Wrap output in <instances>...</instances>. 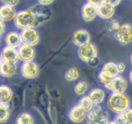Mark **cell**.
I'll return each instance as SVG.
<instances>
[{"instance_id": "1", "label": "cell", "mask_w": 132, "mask_h": 124, "mask_svg": "<svg viewBox=\"0 0 132 124\" xmlns=\"http://www.w3.org/2000/svg\"><path fill=\"white\" fill-rule=\"evenodd\" d=\"M106 105L108 109L115 114L124 113L131 107V100L125 93H112Z\"/></svg>"}, {"instance_id": "2", "label": "cell", "mask_w": 132, "mask_h": 124, "mask_svg": "<svg viewBox=\"0 0 132 124\" xmlns=\"http://www.w3.org/2000/svg\"><path fill=\"white\" fill-rule=\"evenodd\" d=\"M36 23L35 15L30 8L17 12L14 19L15 26L21 30L30 27L36 28Z\"/></svg>"}, {"instance_id": "3", "label": "cell", "mask_w": 132, "mask_h": 124, "mask_svg": "<svg viewBox=\"0 0 132 124\" xmlns=\"http://www.w3.org/2000/svg\"><path fill=\"white\" fill-rule=\"evenodd\" d=\"M86 122L88 123H109V117L106 109L100 105H94L91 110L87 112Z\"/></svg>"}, {"instance_id": "4", "label": "cell", "mask_w": 132, "mask_h": 124, "mask_svg": "<svg viewBox=\"0 0 132 124\" xmlns=\"http://www.w3.org/2000/svg\"><path fill=\"white\" fill-rule=\"evenodd\" d=\"M120 75L117 63L113 62H108L104 64L98 74L99 81L104 86L106 85L111 80Z\"/></svg>"}, {"instance_id": "5", "label": "cell", "mask_w": 132, "mask_h": 124, "mask_svg": "<svg viewBox=\"0 0 132 124\" xmlns=\"http://www.w3.org/2000/svg\"><path fill=\"white\" fill-rule=\"evenodd\" d=\"M30 8L32 10L36 17V27L40 26L51 19L52 12L48 6L37 4L31 6Z\"/></svg>"}, {"instance_id": "6", "label": "cell", "mask_w": 132, "mask_h": 124, "mask_svg": "<svg viewBox=\"0 0 132 124\" xmlns=\"http://www.w3.org/2000/svg\"><path fill=\"white\" fill-rule=\"evenodd\" d=\"M77 55L82 61L90 64L97 59L98 50L96 46L90 42L79 47Z\"/></svg>"}, {"instance_id": "7", "label": "cell", "mask_w": 132, "mask_h": 124, "mask_svg": "<svg viewBox=\"0 0 132 124\" xmlns=\"http://www.w3.org/2000/svg\"><path fill=\"white\" fill-rule=\"evenodd\" d=\"M115 39L122 46L132 42V25L130 23L121 24L119 29L113 33Z\"/></svg>"}, {"instance_id": "8", "label": "cell", "mask_w": 132, "mask_h": 124, "mask_svg": "<svg viewBox=\"0 0 132 124\" xmlns=\"http://www.w3.org/2000/svg\"><path fill=\"white\" fill-rule=\"evenodd\" d=\"M39 72V66L34 60L24 62L21 66V74L26 79H34L37 78Z\"/></svg>"}, {"instance_id": "9", "label": "cell", "mask_w": 132, "mask_h": 124, "mask_svg": "<svg viewBox=\"0 0 132 124\" xmlns=\"http://www.w3.org/2000/svg\"><path fill=\"white\" fill-rule=\"evenodd\" d=\"M23 44L36 46L40 41V35L35 27L22 30L20 32Z\"/></svg>"}, {"instance_id": "10", "label": "cell", "mask_w": 132, "mask_h": 124, "mask_svg": "<svg viewBox=\"0 0 132 124\" xmlns=\"http://www.w3.org/2000/svg\"><path fill=\"white\" fill-rule=\"evenodd\" d=\"M104 87L112 93H125L128 87V81L125 77L119 75L111 80Z\"/></svg>"}, {"instance_id": "11", "label": "cell", "mask_w": 132, "mask_h": 124, "mask_svg": "<svg viewBox=\"0 0 132 124\" xmlns=\"http://www.w3.org/2000/svg\"><path fill=\"white\" fill-rule=\"evenodd\" d=\"M19 60L24 62L34 60L36 57V50L34 46L30 45L22 44L18 48Z\"/></svg>"}, {"instance_id": "12", "label": "cell", "mask_w": 132, "mask_h": 124, "mask_svg": "<svg viewBox=\"0 0 132 124\" xmlns=\"http://www.w3.org/2000/svg\"><path fill=\"white\" fill-rule=\"evenodd\" d=\"M86 116L87 112L78 104L72 107L68 113V117L70 120L75 123L83 122L86 119Z\"/></svg>"}, {"instance_id": "13", "label": "cell", "mask_w": 132, "mask_h": 124, "mask_svg": "<svg viewBox=\"0 0 132 124\" xmlns=\"http://www.w3.org/2000/svg\"><path fill=\"white\" fill-rule=\"evenodd\" d=\"M91 41L90 33L86 30L79 29L75 31L72 36V42L75 46H80L87 44Z\"/></svg>"}, {"instance_id": "14", "label": "cell", "mask_w": 132, "mask_h": 124, "mask_svg": "<svg viewBox=\"0 0 132 124\" xmlns=\"http://www.w3.org/2000/svg\"><path fill=\"white\" fill-rule=\"evenodd\" d=\"M97 16V7L86 3L81 8V17L85 22H91Z\"/></svg>"}, {"instance_id": "15", "label": "cell", "mask_w": 132, "mask_h": 124, "mask_svg": "<svg viewBox=\"0 0 132 124\" xmlns=\"http://www.w3.org/2000/svg\"><path fill=\"white\" fill-rule=\"evenodd\" d=\"M3 60L12 62L17 64L19 60L18 49L6 45L1 50L0 54Z\"/></svg>"}, {"instance_id": "16", "label": "cell", "mask_w": 132, "mask_h": 124, "mask_svg": "<svg viewBox=\"0 0 132 124\" xmlns=\"http://www.w3.org/2000/svg\"><path fill=\"white\" fill-rule=\"evenodd\" d=\"M115 14V7L104 2L97 6V16L101 19L108 20L113 17Z\"/></svg>"}, {"instance_id": "17", "label": "cell", "mask_w": 132, "mask_h": 124, "mask_svg": "<svg viewBox=\"0 0 132 124\" xmlns=\"http://www.w3.org/2000/svg\"><path fill=\"white\" fill-rule=\"evenodd\" d=\"M17 66L15 63L3 60L0 66V75L5 78H10L16 73Z\"/></svg>"}, {"instance_id": "18", "label": "cell", "mask_w": 132, "mask_h": 124, "mask_svg": "<svg viewBox=\"0 0 132 124\" xmlns=\"http://www.w3.org/2000/svg\"><path fill=\"white\" fill-rule=\"evenodd\" d=\"M16 14V10L14 6L5 4L0 6V19L3 21L9 22L14 21Z\"/></svg>"}, {"instance_id": "19", "label": "cell", "mask_w": 132, "mask_h": 124, "mask_svg": "<svg viewBox=\"0 0 132 124\" xmlns=\"http://www.w3.org/2000/svg\"><path fill=\"white\" fill-rule=\"evenodd\" d=\"M5 42L6 45L16 49L23 44L21 33L14 31L9 32L6 35L5 37Z\"/></svg>"}, {"instance_id": "20", "label": "cell", "mask_w": 132, "mask_h": 124, "mask_svg": "<svg viewBox=\"0 0 132 124\" xmlns=\"http://www.w3.org/2000/svg\"><path fill=\"white\" fill-rule=\"evenodd\" d=\"M88 96H89L94 105H100L105 99L106 93L103 89L95 88L90 91Z\"/></svg>"}, {"instance_id": "21", "label": "cell", "mask_w": 132, "mask_h": 124, "mask_svg": "<svg viewBox=\"0 0 132 124\" xmlns=\"http://www.w3.org/2000/svg\"><path fill=\"white\" fill-rule=\"evenodd\" d=\"M13 97V91L9 86L0 85V104L9 103Z\"/></svg>"}, {"instance_id": "22", "label": "cell", "mask_w": 132, "mask_h": 124, "mask_svg": "<svg viewBox=\"0 0 132 124\" xmlns=\"http://www.w3.org/2000/svg\"><path fill=\"white\" fill-rule=\"evenodd\" d=\"M10 117V107L9 103L0 104V123H3L9 120Z\"/></svg>"}, {"instance_id": "23", "label": "cell", "mask_w": 132, "mask_h": 124, "mask_svg": "<svg viewBox=\"0 0 132 124\" xmlns=\"http://www.w3.org/2000/svg\"><path fill=\"white\" fill-rule=\"evenodd\" d=\"M64 77V79L68 82H73L79 78V72L76 67H71L66 71Z\"/></svg>"}, {"instance_id": "24", "label": "cell", "mask_w": 132, "mask_h": 124, "mask_svg": "<svg viewBox=\"0 0 132 124\" xmlns=\"http://www.w3.org/2000/svg\"><path fill=\"white\" fill-rule=\"evenodd\" d=\"M35 120L32 114L28 113H21L18 116L15 123L18 124H33Z\"/></svg>"}, {"instance_id": "25", "label": "cell", "mask_w": 132, "mask_h": 124, "mask_svg": "<svg viewBox=\"0 0 132 124\" xmlns=\"http://www.w3.org/2000/svg\"><path fill=\"white\" fill-rule=\"evenodd\" d=\"M78 104L80 107L85 109L86 112H88L89 111L91 110L94 106V104L90 100L89 96H82L81 99L79 100Z\"/></svg>"}, {"instance_id": "26", "label": "cell", "mask_w": 132, "mask_h": 124, "mask_svg": "<svg viewBox=\"0 0 132 124\" xmlns=\"http://www.w3.org/2000/svg\"><path fill=\"white\" fill-rule=\"evenodd\" d=\"M88 90V85L85 81H79L74 86L73 91L76 95L83 96Z\"/></svg>"}, {"instance_id": "27", "label": "cell", "mask_w": 132, "mask_h": 124, "mask_svg": "<svg viewBox=\"0 0 132 124\" xmlns=\"http://www.w3.org/2000/svg\"><path fill=\"white\" fill-rule=\"evenodd\" d=\"M121 23L116 19H112L110 23L108 24V30L111 32H113L115 33L117 32L119 29L120 26H121Z\"/></svg>"}, {"instance_id": "28", "label": "cell", "mask_w": 132, "mask_h": 124, "mask_svg": "<svg viewBox=\"0 0 132 124\" xmlns=\"http://www.w3.org/2000/svg\"><path fill=\"white\" fill-rule=\"evenodd\" d=\"M126 123V117H125V113L116 114L114 120L112 122H110L109 123Z\"/></svg>"}, {"instance_id": "29", "label": "cell", "mask_w": 132, "mask_h": 124, "mask_svg": "<svg viewBox=\"0 0 132 124\" xmlns=\"http://www.w3.org/2000/svg\"><path fill=\"white\" fill-rule=\"evenodd\" d=\"M126 123L132 124V108H130L125 113Z\"/></svg>"}, {"instance_id": "30", "label": "cell", "mask_w": 132, "mask_h": 124, "mask_svg": "<svg viewBox=\"0 0 132 124\" xmlns=\"http://www.w3.org/2000/svg\"><path fill=\"white\" fill-rule=\"evenodd\" d=\"M3 4H5V5H10V6H12L15 7L16 5H18L20 0H1Z\"/></svg>"}, {"instance_id": "31", "label": "cell", "mask_w": 132, "mask_h": 124, "mask_svg": "<svg viewBox=\"0 0 132 124\" xmlns=\"http://www.w3.org/2000/svg\"><path fill=\"white\" fill-rule=\"evenodd\" d=\"M104 2V0H86V3H88L96 6V7L99 6V5H101Z\"/></svg>"}, {"instance_id": "32", "label": "cell", "mask_w": 132, "mask_h": 124, "mask_svg": "<svg viewBox=\"0 0 132 124\" xmlns=\"http://www.w3.org/2000/svg\"><path fill=\"white\" fill-rule=\"evenodd\" d=\"M104 2L110 4L112 6L116 7V6H118L121 3V0H104Z\"/></svg>"}, {"instance_id": "33", "label": "cell", "mask_w": 132, "mask_h": 124, "mask_svg": "<svg viewBox=\"0 0 132 124\" xmlns=\"http://www.w3.org/2000/svg\"><path fill=\"white\" fill-rule=\"evenodd\" d=\"M117 64L120 73H123L125 71V69H126V64L124 63H122V62H119V63H117Z\"/></svg>"}, {"instance_id": "34", "label": "cell", "mask_w": 132, "mask_h": 124, "mask_svg": "<svg viewBox=\"0 0 132 124\" xmlns=\"http://www.w3.org/2000/svg\"><path fill=\"white\" fill-rule=\"evenodd\" d=\"M54 1L55 0H37V2H38L39 4H41V5L48 6V5L53 3Z\"/></svg>"}, {"instance_id": "35", "label": "cell", "mask_w": 132, "mask_h": 124, "mask_svg": "<svg viewBox=\"0 0 132 124\" xmlns=\"http://www.w3.org/2000/svg\"><path fill=\"white\" fill-rule=\"evenodd\" d=\"M5 31V22L0 19V35L3 34Z\"/></svg>"}, {"instance_id": "36", "label": "cell", "mask_w": 132, "mask_h": 124, "mask_svg": "<svg viewBox=\"0 0 132 124\" xmlns=\"http://www.w3.org/2000/svg\"><path fill=\"white\" fill-rule=\"evenodd\" d=\"M129 81H130V83L132 84V69L130 70V73H129Z\"/></svg>"}, {"instance_id": "37", "label": "cell", "mask_w": 132, "mask_h": 124, "mask_svg": "<svg viewBox=\"0 0 132 124\" xmlns=\"http://www.w3.org/2000/svg\"><path fill=\"white\" fill-rule=\"evenodd\" d=\"M2 62H3V59H2V58H1V55H0V66H1V63H2Z\"/></svg>"}, {"instance_id": "38", "label": "cell", "mask_w": 132, "mask_h": 124, "mask_svg": "<svg viewBox=\"0 0 132 124\" xmlns=\"http://www.w3.org/2000/svg\"><path fill=\"white\" fill-rule=\"evenodd\" d=\"M130 61H131V63L132 64V52H131V55H130Z\"/></svg>"}, {"instance_id": "39", "label": "cell", "mask_w": 132, "mask_h": 124, "mask_svg": "<svg viewBox=\"0 0 132 124\" xmlns=\"http://www.w3.org/2000/svg\"><path fill=\"white\" fill-rule=\"evenodd\" d=\"M0 39H1V35H0Z\"/></svg>"}, {"instance_id": "40", "label": "cell", "mask_w": 132, "mask_h": 124, "mask_svg": "<svg viewBox=\"0 0 132 124\" xmlns=\"http://www.w3.org/2000/svg\"><path fill=\"white\" fill-rule=\"evenodd\" d=\"M131 4H132V0H131Z\"/></svg>"}]
</instances>
